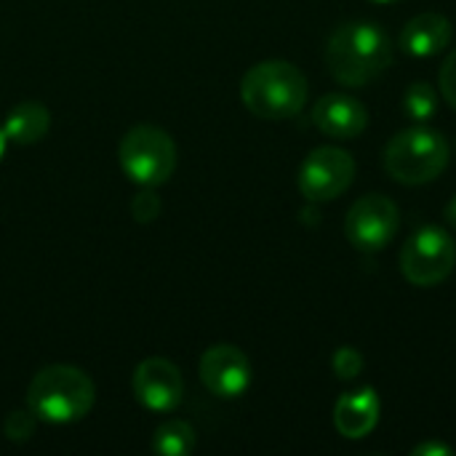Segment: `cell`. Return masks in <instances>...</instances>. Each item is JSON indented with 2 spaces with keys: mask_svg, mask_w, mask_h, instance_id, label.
Instances as JSON below:
<instances>
[{
  "mask_svg": "<svg viewBox=\"0 0 456 456\" xmlns=\"http://www.w3.org/2000/svg\"><path fill=\"white\" fill-rule=\"evenodd\" d=\"M393 61V40L379 24H342L326 43V64L342 86H366Z\"/></svg>",
  "mask_w": 456,
  "mask_h": 456,
  "instance_id": "obj_1",
  "label": "cell"
},
{
  "mask_svg": "<svg viewBox=\"0 0 456 456\" xmlns=\"http://www.w3.org/2000/svg\"><path fill=\"white\" fill-rule=\"evenodd\" d=\"M96 401L94 379L69 363L40 369L27 387V409L48 425H72L88 417Z\"/></svg>",
  "mask_w": 456,
  "mask_h": 456,
  "instance_id": "obj_2",
  "label": "cell"
},
{
  "mask_svg": "<svg viewBox=\"0 0 456 456\" xmlns=\"http://www.w3.org/2000/svg\"><path fill=\"white\" fill-rule=\"evenodd\" d=\"M240 99L246 110L256 118L286 120L302 112L307 102V77L291 61H259L243 75Z\"/></svg>",
  "mask_w": 456,
  "mask_h": 456,
  "instance_id": "obj_3",
  "label": "cell"
},
{
  "mask_svg": "<svg viewBox=\"0 0 456 456\" xmlns=\"http://www.w3.org/2000/svg\"><path fill=\"white\" fill-rule=\"evenodd\" d=\"M385 166L387 174L406 187L428 184L449 166V144L444 134L414 126L390 139L385 150Z\"/></svg>",
  "mask_w": 456,
  "mask_h": 456,
  "instance_id": "obj_4",
  "label": "cell"
},
{
  "mask_svg": "<svg viewBox=\"0 0 456 456\" xmlns=\"http://www.w3.org/2000/svg\"><path fill=\"white\" fill-rule=\"evenodd\" d=\"M123 174L139 187H160L174 176L176 144L168 131L152 123L128 128L118 147Z\"/></svg>",
  "mask_w": 456,
  "mask_h": 456,
  "instance_id": "obj_5",
  "label": "cell"
},
{
  "mask_svg": "<svg viewBox=\"0 0 456 456\" xmlns=\"http://www.w3.org/2000/svg\"><path fill=\"white\" fill-rule=\"evenodd\" d=\"M454 265L456 243L444 227L417 230L401 251V270L406 281L422 289H430L446 281Z\"/></svg>",
  "mask_w": 456,
  "mask_h": 456,
  "instance_id": "obj_6",
  "label": "cell"
},
{
  "mask_svg": "<svg viewBox=\"0 0 456 456\" xmlns=\"http://www.w3.org/2000/svg\"><path fill=\"white\" fill-rule=\"evenodd\" d=\"M398 224L401 211L395 200H390L387 195H363L347 211L345 235L355 248L374 254L393 243V238L398 235Z\"/></svg>",
  "mask_w": 456,
  "mask_h": 456,
  "instance_id": "obj_7",
  "label": "cell"
},
{
  "mask_svg": "<svg viewBox=\"0 0 456 456\" xmlns=\"http://www.w3.org/2000/svg\"><path fill=\"white\" fill-rule=\"evenodd\" d=\"M355 179V160L339 147L313 150L299 168V192L310 203L337 200Z\"/></svg>",
  "mask_w": 456,
  "mask_h": 456,
  "instance_id": "obj_8",
  "label": "cell"
},
{
  "mask_svg": "<svg viewBox=\"0 0 456 456\" xmlns=\"http://www.w3.org/2000/svg\"><path fill=\"white\" fill-rule=\"evenodd\" d=\"M131 390L142 409L168 414L184 398V379L176 363L166 358H147L134 369Z\"/></svg>",
  "mask_w": 456,
  "mask_h": 456,
  "instance_id": "obj_9",
  "label": "cell"
},
{
  "mask_svg": "<svg viewBox=\"0 0 456 456\" xmlns=\"http://www.w3.org/2000/svg\"><path fill=\"white\" fill-rule=\"evenodd\" d=\"M203 387L216 398H240L251 387V361L235 345H214L198 366Z\"/></svg>",
  "mask_w": 456,
  "mask_h": 456,
  "instance_id": "obj_10",
  "label": "cell"
},
{
  "mask_svg": "<svg viewBox=\"0 0 456 456\" xmlns=\"http://www.w3.org/2000/svg\"><path fill=\"white\" fill-rule=\"evenodd\" d=\"M313 123L331 139H355L369 126V110L350 94H326L313 107Z\"/></svg>",
  "mask_w": 456,
  "mask_h": 456,
  "instance_id": "obj_11",
  "label": "cell"
},
{
  "mask_svg": "<svg viewBox=\"0 0 456 456\" xmlns=\"http://www.w3.org/2000/svg\"><path fill=\"white\" fill-rule=\"evenodd\" d=\"M401 51L417 59H430L452 43V21L444 13L428 11L406 21L401 29Z\"/></svg>",
  "mask_w": 456,
  "mask_h": 456,
  "instance_id": "obj_12",
  "label": "cell"
},
{
  "mask_svg": "<svg viewBox=\"0 0 456 456\" xmlns=\"http://www.w3.org/2000/svg\"><path fill=\"white\" fill-rule=\"evenodd\" d=\"M379 422V395L371 387L345 393L334 406V425L339 436L358 441L366 438Z\"/></svg>",
  "mask_w": 456,
  "mask_h": 456,
  "instance_id": "obj_13",
  "label": "cell"
},
{
  "mask_svg": "<svg viewBox=\"0 0 456 456\" xmlns=\"http://www.w3.org/2000/svg\"><path fill=\"white\" fill-rule=\"evenodd\" d=\"M51 128V112L40 102H21L8 110L3 120V134L13 144H35L40 142Z\"/></svg>",
  "mask_w": 456,
  "mask_h": 456,
  "instance_id": "obj_14",
  "label": "cell"
},
{
  "mask_svg": "<svg viewBox=\"0 0 456 456\" xmlns=\"http://www.w3.org/2000/svg\"><path fill=\"white\" fill-rule=\"evenodd\" d=\"M150 446L160 456H187L195 449V430L184 419H166L152 433Z\"/></svg>",
  "mask_w": 456,
  "mask_h": 456,
  "instance_id": "obj_15",
  "label": "cell"
},
{
  "mask_svg": "<svg viewBox=\"0 0 456 456\" xmlns=\"http://www.w3.org/2000/svg\"><path fill=\"white\" fill-rule=\"evenodd\" d=\"M403 112L414 123H428L438 112V91L430 83H411L403 96Z\"/></svg>",
  "mask_w": 456,
  "mask_h": 456,
  "instance_id": "obj_16",
  "label": "cell"
},
{
  "mask_svg": "<svg viewBox=\"0 0 456 456\" xmlns=\"http://www.w3.org/2000/svg\"><path fill=\"white\" fill-rule=\"evenodd\" d=\"M37 417L29 411V409H13L5 414L3 419V436L11 441V444H27L35 430H37Z\"/></svg>",
  "mask_w": 456,
  "mask_h": 456,
  "instance_id": "obj_17",
  "label": "cell"
},
{
  "mask_svg": "<svg viewBox=\"0 0 456 456\" xmlns=\"http://www.w3.org/2000/svg\"><path fill=\"white\" fill-rule=\"evenodd\" d=\"M131 216L139 224H152L160 216V198L155 192V187H142L134 200H131Z\"/></svg>",
  "mask_w": 456,
  "mask_h": 456,
  "instance_id": "obj_18",
  "label": "cell"
},
{
  "mask_svg": "<svg viewBox=\"0 0 456 456\" xmlns=\"http://www.w3.org/2000/svg\"><path fill=\"white\" fill-rule=\"evenodd\" d=\"M331 369L342 382H350L363 371V355L355 347H339L331 358Z\"/></svg>",
  "mask_w": 456,
  "mask_h": 456,
  "instance_id": "obj_19",
  "label": "cell"
},
{
  "mask_svg": "<svg viewBox=\"0 0 456 456\" xmlns=\"http://www.w3.org/2000/svg\"><path fill=\"white\" fill-rule=\"evenodd\" d=\"M441 94L456 110V48L446 56V61L441 67Z\"/></svg>",
  "mask_w": 456,
  "mask_h": 456,
  "instance_id": "obj_20",
  "label": "cell"
},
{
  "mask_svg": "<svg viewBox=\"0 0 456 456\" xmlns=\"http://www.w3.org/2000/svg\"><path fill=\"white\" fill-rule=\"evenodd\" d=\"M414 456H452L454 454V449L452 446H446V444H438V441H428V444H419V446H414Z\"/></svg>",
  "mask_w": 456,
  "mask_h": 456,
  "instance_id": "obj_21",
  "label": "cell"
},
{
  "mask_svg": "<svg viewBox=\"0 0 456 456\" xmlns=\"http://www.w3.org/2000/svg\"><path fill=\"white\" fill-rule=\"evenodd\" d=\"M446 222L456 230V195L449 200V206H446Z\"/></svg>",
  "mask_w": 456,
  "mask_h": 456,
  "instance_id": "obj_22",
  "label": "cell"
},
{
  "mask_svg": "<svg viewBox=\"0 0 456 456\" xmlns=\"http://www.w3.org/2000/svg\"><path fill=\"white\" fill-rule=\"evenodd\" d=\"M5 144H8V139H5V134H3V126H0V158H3V152H5Z\"/></svg>",
  "mask_w": 456,
  "mask_h": 456,
  "instance_id": "obj_23",
  "label": "cell"
},
{
  "mask_svg": "<svg viewBox=\"0 0 456 456\" xmlns=\"http://www.w3.org/2000/svg\"><path fill=\"white\" fill-rule=\"evenodd\" d=\"M374 3H398V0H374Z\"/></svg>",
  "mask_w": 456,
  "mask_h": 456,
  "instance_id": "obj_24",
  "label": "cell"
}]
</instances>
